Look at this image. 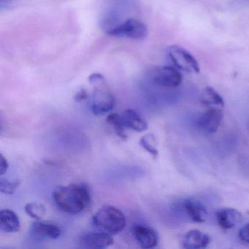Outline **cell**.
Returning <instances> with one entry per match:
<instances>
[{
	"mask_svg": "<svg viewBox=\"0 0 249 249\" xmlns=\"http://www.w3.org/2000/svg\"><path fill=\"white\" fill-rule=\"evenodd\" d=\"M89 81L94 88L91 98V112L97 116H104L115 107L116 100L114 97L107 89L103 75L98 73L92 74L89 78Z\"/></svg>",
	"mask_w": 249,
	"mask_h": 249,
	"instance_id": "3957f363",
	"label": "cell"
},
{
	"mask_svg": "<svg viewBox=\"0 0 249 249\" xmlns=\"http://www.w3.org/2000/svg\"><path fill=\"white\" fill-rule=\"evenodd\" d=\"M140 145L154 158H157V156L159 155L158 149L157 148V141L152 134H147L142 136L140 140Z\"/></svg>",
	"mask_w": 249,
	"mask_h": 249,
	"instance_id": "ac0fdd59",
	"label": "cell"
},
{
	"mask_svg": "<svg viewBox=\"0 0 249 249\" xmlns=\"http://www.w3.org/2000/svg\"><path fill=\"white\" fill-rule=\"evenodd\" d=\"M15 0H0V8L3 9V8H10L11 5L14 4Z\"/></svg>",
	"mask_w": 249,
	"mask_h": 249,
	"instance_id": "cb8c5ba5",
	"label": "cell"
},
{
	"mask_svg": "<svg viewBox=\"0 0 249 249\" xmlns=\"http://www.w3.org/2000/svg\"><path fill=\"white\" fill-rule=\"evenodd\" d=\"M125 127L138 132H142L148 129L146 121L135 110L126 109L121 114Z\"/></svg>",
	"mask_w": 249,
	"mask_h": 249,
	"instance_id": "5bb4252c",
	"label": "cell"
},
{
	"mask_svg": "<svg viewBox=\"0 0 249 249\" xmlns=\"http://www.w3.org/2000/svg\"><path fill=\"white\" fill-rule=\"evenodd\" d=\"M224 119V113L219 107H208L196 119L198 129L207 133H215L219 129Z\"/></svg>",
	"mask_w": 249,
	"mask_h": 249,
	"instance_id": "52a82bcc",
	"label": "cell"
},
{
	"mask_svg": "<svg viewBox=\"0 0 249 249\" xmlns=\"http://www.w3.org/2000/svg\"><path fill=\"white\" fill-rule=\"evenodd\" d=\"M211 237L208 234L197 230H192L185 234L183 246L185 249H205L211 243Z\"/></svg>",
	"mask_w": 249,
	"mask_h": 249,
	"instance_id": "8fae6325",
	"label": "cell"
},
{
	"mask_svg": "<svg viewBox=\"0 0 249 249\" xmlns=\"http://www.w3.org/2000/svg\"><path fill=\"white\" fill-rule=\"evenodd\" d=\"M21 182L19 180L11 181L8 179L1 178H0V191L7 195H13L17 192Z\"/></svg>",
	"mask_w": 249,
	"mask_h": 249,
	"instance_id": "ffe728a7",
	"label": "cell"
},
{
	"mask_svg": "<svg viewBox=\"0 0 249 249\" xmlns=\"http://www.w3.org/2000/svg\"><path fill=\"white\" fill-rule=\"evenodd\" d=\"M132 234L141 249H153L158 244V234L151 227L135 225L132 229Z\"/></svg>",
	"mask_w": 249,
	"mask_h": 249,
	"instance_id": "9c48e42d",
	"label": "cell"
},
{
	"mask_svg": "<svg viewBox=\"0 0 249 249\" xmlns=\"http://www.w3.org/2000/svg\"><path fill=\"white\" fill-rule=\"evenodd\" d=\"M53 199L62 212L75 215L85 211L91 203V190L83 183L59 186L53 190Z\"/></svg>",
	"mask_w": 249,
	"mask_h": 249,
	"instance_id": "6da1fadb",
	"label": "cell"
},
{
	"mask_svg": "<svg viewBox=\"0 0 249 249\" xmlns=\"http://www.w3.org/2000/svg\"><path fill=\"white\" fill-rule=\"evenodd\" d=\"M200 102L208 107H224V101L221 96L211 87H207L202 90L200 95Z\"/></svg>",
	"mask_w": 249,
	"mask_h": 249,
	"instance_id": "2e32d148",
	"label": "cell"
},
{
	"mask_svg": "<svg viewBox=\"0 0 249 249\" xmlns=\"http://www.w3.org/2000/svg\"><path fill=\"white\" fill-rule=\"evenodd\" d=\"M9 169V164L8 160L4 157L3 154L0 155V174L1 176H4Z\"/></svg>",
	"mask_w": 249,
	"mask_h": 249,
	"instance_id": "7402d4cb",
	"label": "cell"
},
{
	"mask_svg": "<svg viewBox=\"0 0 249 249\" xmlns=\"http://www.w3.org/2000/svg\"><path fill=\"white\" fill-rule=\"evenodd\" d=\"M92 223L96 228L110 235L119 234L126 225V216L124 213L113 206L104 205L92 216Z\"/></svg>",
	"mask_w": 249,
	"mask_h": 249,
	"instance_id": "7a4b0ae2",
	"label": "cell"
},
{
	"mask_svg": "<svg viewBox=\"0 0 249 249\" xmlns=\"http://www.w3.org/2000/svg\"><path fill=\"white\" fill-rule=\"evenodd\" d=\"M239 238L241 241L249 244V223L243 226L239 231Z\"/></svg>",
	"mask_w": 249,
	"mask_h": 249,
	"instance_id": "44dd1931",
	"label": "cell"
},
{
	"mask_svg": "<svg viewBox=\"0 0 249 249\" xmlns=\"http://www.w3.org/2000/svg\"><path fill=\"white\" fill-rule=\"evenodd\" d=\"M107 33L115 37H125L133 40H142L147 37L148 29L143 23L131 18L110 29Z\"/></svg>",
	"mask_w": 249,
	"mask_h": 249,
	"instance_id": "277c9868",
	"label": "cell"
},
{
	"mask_svg": "<svg viewBox=\"0 0 249 249\" xmlns=\"http://www.w3.org/2000/svg\"><path fill=\"white\" fill-rule=\"evenodd\" d=\"M89 94L85 89H81L79 91H77L76 94L74 96V100L78 103H81L84 100L88 99Z\"/></svg>",
	"mask_w": 249,
	"mask_h": 249,
	"instance_id": "603a6c76",
	"label": "cell"
},
{
	"mask_svg": "<svg viewBox=\"0 0 249 249\" xmlns=\"http://www.w3.org/2000/svg\"><path fill=\"white\" fill-rule=\"evenodd\" d=\"M21 228L19 217L9 209L0 211V230L5 233L18 232Z\"/></svg>",
	"mask_w": 249,
	"mask_h": 249,
	"instance_id": "9a60e30c",
	"label": "cell"
},
{
	"mask_svg": "<svg viewBox=\"0 0 249 249\" xmlns=\"http://www.w3.org/2000/svg\"><path fill=\"white\" fill-rule=\"evenodd\" d=\"M30 231L31 235L37 240H56L62 234V230L58 226L40 221L32 224Z\"/></svg>",
	"mask_w": 249,
	"mask_h": 249,
	"instance_id": "30bf717a",
	"label": "cell"
},
{
	"mask_svg": "<svg viewBox=\"0 0 249 249\" xmlns=\"http://www.w3.org/2000/svg\"><path fill=\"white\" fill-rule=\"evenodd\" d=\"M106 122L107 124L113 126L117 136L122 138V140H127L128 136L125 132L124 124L123 120H122V116L116 113H110L106 118Z\"/></svg>",
	"mask_w": 249,
	"mask_h": 249,
	"instance_id": "e0dca14e",
	"label": "cell"
},
{
	"mask_svg": "<svg viewBox=\"0 0 249 249\" xmlns=\"http://www.w3.org/2000/svg\"><path fill=\"white\" fill-rule=\"evenodd\" d=\"M168 56L173 65L180 71L196 73L200 71L199 63L193 55L180 46H170Z\"/></svg>",
	"mask_w": 249,
	"mask_h": 249,
	"instance_id": "5b68a950",
	"label": "cell"
},
{
	"mask_svg": "<svg viewBox=\"0 0 249 249\" xmlns=\"http://www.w3.org/2000/svg\"><path fill=\"white\" fill-rule=\"evenodd\" d=\"M113 243L114 240L110 234L102 231L86 233L80 237V244L86 249H106Z\"/></svg>",
	"mask_w": 249,
	"mask_h": 249,
	"instance_id": "ba28073f",
	"label": "cell"
},
{
	"mask_svg": "<svg viewBox=\"0 0 249 249\" xmlns=\"http://www.w3.org/2000/svg\"><path fill=\"white\" fill-rule=\"evenodd\" d=\"M181 208L194 222L202 223L206 220L208 212L200 202L192 199H185L182 202Z\"/></svg>",
	"mask_w": 249,
	"mask_h": 249,
	"instance_id": "4fadbf2b",
	"label": "cell"
},
{
	"mask_svg": "<svg viewBox=\"0 0 249 249\" xmlns=\"http://www.w3.org/2000/svg\"><path fill=\"white\" fill-rule=\"evenodd\" d=\"M154 84L165 88H176L181 84L183 75L176 67L163 66L154 68L151 72Z\"/></svg>",
	"mask_w": 249,
	"mask_h": 249,
	"instance_id": "8992f818",
	"label": "cell"
},
{
	"mask_svg": "<svg viewBox=\"0 0 249 249\" xmlns=\"http://www.w3.org/2000/svg\"><path fill=\"white\" fill-rule=\"evenodd\" d=\"M25 212L31 218L40 221L46 215V207L38 202H30L25 205Z\"/></svg>",
	"mask_w": 249,
	"mask_h": 249,
	"instance_id": "d6986e66",
	"label": "cell"
},
{
	"mask_svg": "<svg viewBox=\"0 0 249 249\" xmlns=\"http://www.w3.org/2000/svg\"><path fill=\"white\" fill-rule=\"evenodd\" d=\"M217 221L218 225L224 230L234 228L243 221V215L234 208H227L221 210L216 213Z\"/></svg>",
	"mask_w": 249,
	"mask_h": 249,
	"instance_id": "7c38bea8",
	"label": "cell"
}]
</instances>
